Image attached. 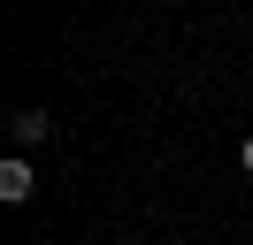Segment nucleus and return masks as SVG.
<instances>
[{"label":"nucleus","mask_w":253,"mask_h":245,"mask_svg":"<svg viewBox=\"0 0 253 245\" xmlns=\"http://www.w3.org/2000/svg\"><path fill=\"white\" fill-rule=\"evenodd\" d=\"M8 138H16V153L46 146V138H54V115H46V107H16V115H8Z\"/></svg>","instance_id":"f257e3e1"},{"label":"nucleus","mask_w":253,"mask_h":245,"mask_svg":"<svg viewBox=\"0 0 253 245\" xmlns=\"http://www.w3.org/2000/svg\"><path fill=\"white\" fill-rule=\"evenodd\" d=\"M39 192V176H31V161H23V153H8V161H0V199H8V207H23V199Z\"/></svg>","instance_id":"f03ea898"},{"label":"nucleus","mask_w":253,"mask_h":245,"mask_svg":"<svg viewBox=\"0 0 253 245\" xmlns=\"http://www.w3.org/2000/svg\"><path fill=\"white\" fill-rule=\"evenodd\" d=\"M238 161H246V176H253V138H246V146H238Z\"/></svg>","instance_id":"7ed1b4c3"}]
</instances>
